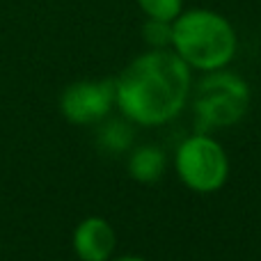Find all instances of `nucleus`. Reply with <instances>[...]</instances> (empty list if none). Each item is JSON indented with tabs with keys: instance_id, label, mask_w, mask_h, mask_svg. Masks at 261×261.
<instances>
[{
	"instance_id": "7",
	"label": "nucleus",
	"mask_w": 261,
	"mask_h": 261,
	"mask_svg": "<svg viewBox=\"0 0 261 261\" xmlns=\"http://www.w3.org/2000/svg\"><path fill=\"white\" fill-rule=\"evenodd\" d=\"M126 170L140 184H156L167 170V156L156 144H142L128 153Z\"/></svg>"
},
{
	"instance_id": "5",
	"label": "nucleus",
	"mask_w": 261,
	"mask_h": 261,
	"mask_svg": "<svg viewBox=\"0 0 261 261\" xmlns=\"http://www.w3.org/2000/svg\"><path fill=\"white\" fill-rule=\"evenodd\" d=\"M115 108V81H76L64 87L60 113L69 124H101Z\"/></svg>"
},
{
	"instance_id": "10",
	"label": "nucleus",
	"mask_w": 261,
	"mask_h": 261,
	"mask_svg": "<svg viewBox=\"0 0 261 261\" xmlns=\"http://www.w3.org/2000/svg\"><path fill=\"white\" fill-rule=\"evenodd\" d=\"M142 39L149 48H172V23L147 18L142 25Z\"/></svg>"
},
{
	"instance_id": "8",
	"label": "nucleus",
	"mask_w": 261,
	"mask_h": 261,
	"mask_svg": "<svg viewBox=\"0 0 261 261\" xmlns=\"http://www.w3.org/2000/svg\"><path fill=\"white\" fill-rule=\"evenodd\" d=\"M128 119H115V122H106L99 130V147L108 153H122L126 151L133 142V130L128 126Z\"/></svg>"
},
{
	"instance_id": "6",
	"label": "nucleus",
	"mask_w": 261,
	"mask_h": 261,
	"mask_svg": "<svg viewBox=\"0 0 261 261\" xmlns=\"http://www.w3.org/2000/svg\"><path fill=\"white\" fill-rule=\"evenodd\" d=\"M71 245L78 261H110L117 250V234L106 218L90 216L76 225Z\"/></svg>"
},
{
	"instance_id": "4",
	"label": "nucleus",
	"mask_w": 261,
	"mask_h": 261,
	"mask_svg": "<svg viewBox=\"0 0 261 261\" xmlns=\"http://www.w3.org/2000/svg\"><path fill=\"white\" fill-rule=\"evenodd\" d=\"M176 176L193 193H216L229 179V156L218 140L206 133L186 138L174 153Z\"/></svg>"
},
{
	"instance_id": "11",
	"label": "nucleus",
	"mask_w": 261,
	"mask_h": 261,
	"mask_svg": "<svg viewBox=\"0 0 261 261\" xmlns=\"http://www.w3.org/2000/svg\"><path fill=\"white\" fill-rule=\"evenodd\" d=\"M115 261H147V259H144V257H135V254H126V257H119Z\"/></svg>"
},
{
	"instance_id": "9",
	"label": "nucleus",
	"mask_w": 261,
	"mask_h": 261,
	"mask_svg": "<svg viewBox=\"0 0 261 261\" xmlns=\"http://www.w3.org/2000/svg\"><path fill=\"white\" fill-rule=\"evenodd\" d=\"M147 18L156 21H174L184 12V0H135Z\"/></svg>"
},
{
	"instance_id": "2",
	"label": "nucleus",
	"mask_w": 261,
	"mask_h": 261,
	"mask_svg": "<svg viewBox=\"0 0 261 261\" xmlns=\"http://www.w3.org/2000/svg\"><path fill=\"white\" fill-rule=\"evenodd\" d=\"M239 37L229 18L204 7L184 9L172 21V50L197 71H218L234 60Z\"/></svg>"
},
{
	"instance_id": "1",
	"label": "nucleus",
	"mask_w": 261,
	"mask_h": 261,
	"mask_svg": "<svg viewBox=\"0 0 261 261\" xmlns=\"http://www.w3.org/2000/svg\"><path fill=\"white\" fill-rule=\"evenodd\" d=\"M190 71L172 48H149L115 78V106L135 126H163L188 106Z\"/></svg>"
},
{
	"instance_id": "3",
	"label": "nucleus",
	"mask_w": 261,
	"mask_h": 261,
	"mask_svg": "<svg viewBox=\"0 0 261 261\" xmlns=\"http://www.w3.org/2000/svg\"><path fill=\"white\" fill-rule=\"evenodd\" d=\"M193 108L206 128L234 126L250 108V87L239 73L227 71V67L206 71L193 90Z\"/></svg>"
},
{
	"instance_id": "12",
	"label": "nucleus",
	"mask_w": 261,
	"mask_h": 261,
	"mask_svg": "<svg viewBox=\"0 0 261 261\" xmlns=\"http://www.w3.org/2000/svg\"><path fill=\"white\" fill-rule=\"evenodd\" d=\"M0 245H3V243H0Z\"/></svg>"
}]
</instances>
